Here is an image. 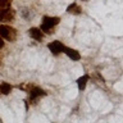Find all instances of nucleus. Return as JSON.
Masks as SVG:
<instances>
[{
    "label": "nucleus",
    "mask_w": 123,
    "mask_h": 123,
    "mask_svg": "<svg viewBox=\"0 0 123 123\" xmlns=\"http://www.w3.org/2000/svg\"><path fill=\"white\" fill-rule=\"evenodd\" d=\"M59 22H60L59 17H48V15H45V17L42 18V23L40 26V30L42 32L50 35V33L54 32V27H55Z\"/></svg>",
    "instance_id": "obj_1"
},
{
    "label": "nucleus",
    "mask_w": 123,
    "mask_h": 123,
    "mask_svg": "<svg viewBox=\"0 0 123 123\" xmlns=\"http://www.w3.org/2000/svg\"><path fill=\"white\" fill-rule=\"evenodd\" d=\"M0 37L9 42H14L17 40V30L8 25H0Z\"/></svg>",
    "instance_id": "obj_2"
},
{
    "label": "nucleus",
    "mask_w": 123,
    "mask_h": 123,
    "mask_svg": "<svg viewBox=\"0 0 123 123\" xmlns=\"http://www.w3.org/2000/svg\"><path fill=\"white\" fill-rule=\"evenodd\" d=\"M28 94H30V103L35 104V103L37 101V99H40V98H42V96H45V95H46V91H45V90H42L41 87L33 86V87L30 90Z\"/></svg>",
    "instance_id": "obj_3"
},
{
    "label": "nucleus",
    "mask_w": 123,
    "mask_h": 123,
    "mask_svg": "<svg viewBox=\"0 0 123 123\" xmlns=\"http://www.w3.org/2000/svg\"><path fill=\"white\" fill-rule=\"evenodd\" d=\"M15 18V10L12 8L0 9V22H13Z\"/></svg>",
    "instance_id": "obj_4"
},
{
    "label": "nucleus",
    "mask_w": 123,
    "mask_h": 123,
    "mask_svg": "<svg viewBox=\"0 0 123 123\" xmlns=\"http://www.w3.org/2000/svg\"><path fill=\"white\" fill-rule=\"evenodd\" d=\"M48 48H49V50L54 54V55H59L60 53L64 51L65 45L63 44V42H60L59 40H55V41H51L50 44H48Z\"/></svg>",
    "instance_id": "obj_5"
},
{
    "label": "nucleus",
    "mask_w": 123,
    "mask_h": 123,
    "mask_svg": "<svg viewBox=\"0 0 123 123\" xmlns=\"http://www.w3.org/2000/svg\"><path fill=\"white\" fill-rule=\"evenodd\" d=\"M28 35L36 41H41L42 37H44V32L40 28H37V27H31L28 30Z\"/></svg>",
    "instance_id": "obj_6"
},
{
    "label": "nucleus",
    "mask_w": 123,
    "mask_h": 123,
    "mask_svg": "<svg viewBox=\"0 0 123 123\" xmlns=\"http://www.w3.org/2000/svg\"><path fill=\"white\" fill-rule=\"evenodd\" d=\"M63 53H64L68 58H69V59H72V60H80V59H81V54H80L78 51H77L76 49L67 48V46H65Z\"/></svg>",
    "instance_id": "obj_7"
},
{
    "label": "nucleus",
    "mask_w": 123,
    "mask_h": 123,
    "mask_svg": "<svg viewBox=\"0 0 123 123\" xmlns=\"http://www.w3.org/2000/svg\"><path fill=\"white\" fill-rule=\"evenodd\" d=\"M67 13L73 14V15H78V14L82 13V8H81L77 3H72L71 5H68V8H67Z\"/></svg>",
    "instance_id": "obj_8"
},
{
    "label": "nucleus",
    "mask_w": 123,
    "mask_h": 123,
    "mask_svg": "<svg viewBox=\"0 0 123 123\" xmlns=\"http://www.w3.org/2000/svg\"><path fill=\"white\" fill-rule=\"evenodd\" d=\"M88 80H90V76H88V74H83V76H81L80 78L77 80V86H78V90L80 91L85 90V87H86Z\"/></svg>",
    "instance_id": "obj_9"
},
{
    "label": "nucleus",
    "mask_w": 123,
    "mask_h": 123,
    "mask_svg": "<svg viewBox=\"0 0 123 123\" xmlns=\"http://www.w3.org/2000/svg\"><path fill=\"white\" fill-rule=\"evenodd\" d=\"M12 90H13V86H12L10 83L8 82H1L0 83V92H1L3 95H9Z\"/></svg>",
    "instance_id": "obj_10"
},
{
    "label": "nucleus",
    "mask_w": 123,
    "mask_h": 123,
    "mask_svg": "<svg viewBox=\"0 0 123 123\" xmlns=\"http://www.w3.org/2000/svg\"><path fill=\"white\" fill-rule=\"evenodd\" d=\"M13 0H0V9H6L10 8V4Z\"/></svg>",
    "instance_id": "obj_11"
},
{
    "label": "nucleus",
    "mask_w": 123,
    "mask_h": 123,
    "mask_svg": "<svg viewBox=\"0 0 123 123\" xmlns=\"http://www.w3.org/2000/svg\"><path fill=\"white\" fill-rule=\"evenodd\" d=\"M3 48H4V40L0 37V49H3Z\"/></svg>",
    "instance_id": "obj_12"
},
{
    "label": "nucleus",
    "mask_w": 123,
    "mask_h": 123,
    "mask_svg": "<svg viewBox=\"0 0 123 123\" xmlns=\"http://www.w3.org/2000/svg\"><path fill=\"white\" fill-rule=\"evenodd\" d=\"M82 1H87V0H82Z\"/></svg>",
    "instance_id": "obj_13"
}]
</instances>
